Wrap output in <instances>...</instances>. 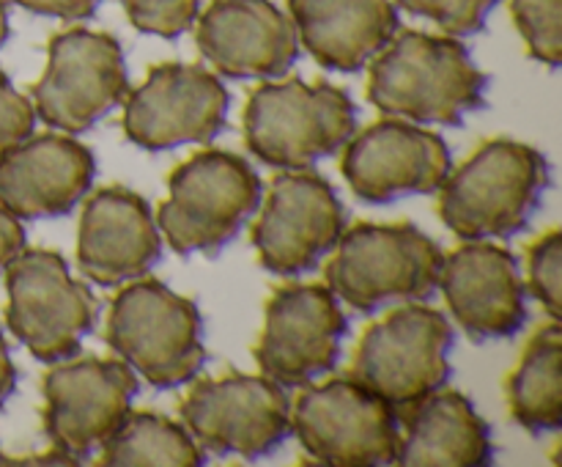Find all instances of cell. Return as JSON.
Here are the masks:
<instances>
[{"mask_svg":"<svg viewBox=\"0 0 562 467\" xmlns=\"http://www.w3.org/2000/svg\"><path fill=\"white\" fill-rule=\"evenodd\" d=\"M488 75L456 36L404 31L368 64V102L412 124L459 126L486 104Z\"/></svg>","mask_w":562,"mask_h":467,"instance_id":"6da1fadb","label":"cell"},{"mask_svg":"<svg viewBox=\"0 0 562 467\" xmlns=\"http://www.w3.org/2000/svg\"><path fill=\"white\" fill-rule=\"evenodd\" d=\"M552 185L549 159L530 143L494 137L450 170L439 187V218L461 242L519 234Z\"/></svg>","mask_w":562,"mask_h":467,"instance_id":"7a4b0ae2","label":"cell"},{"mask_svg":"<svg viewBox=\"0 0 562 467\" xmlns=\"http://www.w3.org/2000/svg\"><path fill=\"white\" fill-rule=\"evenodd\" d=\"M445 253L415 223H357L324 267L327 289L360 313L423 302L439 289Z\"/></svg>","mask_w":562,"mask_h":467,"instance_id":"3957f363","label":"cell"},{"mask_svg":"<svg viewBox=\"0 0 562 467\" xmlns=\"http://www.w3.org/2000/svg\"><path fill=\"white\" fill-rule=\"evenodd\" d=\"M104 341L157 390L181 388L206 366L198 305L146 275L124 283L113 297Z\"/></svg>","mask_w":562,"mask_h":467,"instance_id":"277c9868","label":"cell"},{"mask_svg":"<svg viewBox=\"0 0 562 467\" xmlns=\"http://www.w3.org/2000/svg\"><path fill=\"white\" fill-rule=\"evenodd\" d=\"M357 130V108L333 82L263 80L247 97L245 143L269 168L307 170L340 152Z\"/></svg>","mask_w":562,"mask_h":467,"instance_id":"5b68a950","label":"cell"},{"mask_svg":"<svg viewBox=\"0 0 562 467\" xmlns=\"http://www.w3.org/2000/svg\"><path fill=\"white\" fill-rule=\"evenodd\" d=\"M261 198V176L245 157L203 148L170 174L157 229L179 256L217 253L258 212Z\"/></svg>","mask_w":562,"mask_h":467,"instance_id":"8992f818","label":"cell"},{"mask_svg":"<svg viewBox=\"0 0 562 467\" xmlns=\"http://www.w3.org/2000/svg\"><path fill=\"white\" fill-rule=\"evenodd\" d=\"M453 324L423 302H401L368 324L351 357L349 377L387 401L395 412L445 388L450 379Z\"/></svg>","mask_w":562,"mask_h":467,"instance_id":"52a82bcc","label":"cell"},{"mask_svg":"<svg viewBox=\"0 0 562 467\" xmlns=\"http://www.w3.org/2000/svg\"><path fill=\"white\" fill-rule=\"evenodd\" d=\"M291 432L318 465H395L401 443L398 412L351 377L302 385L291 404Z\"/></svg>","mask_w":562,"mask_h":467,"instance_id":"ba28073f","label":"cell"},{"mask_svg":"<svg viewBox=\"0 0 562 467\" xmlns=\"http://www.w3.org/2000/svg\"><path fill=\"white\" fill-rule=\"evenodd\" d=\"M5 324L38 363L69 360L93 330L99 302L69 275L64 256L47 247L22 251L5 267Z\"/></svg>","mask_w":562,"mask_h":467,"instance_id":"9c48e42d","label":"cell"},{"mask_svg":"<svg viewBox=\"0 0 562 467\" xmlns=\"http://www.w3.org/2000/svg\"><path fill=\"white\" fill-rule=\"evenodd\" d=\"M181 423L203 454L263 459L291 434V401L280 382L250 374L201 379L179 404Z\"/></svg>","mask_w":562,"mask_h":467,"instance_id":"30bf717a","label":"cell"},{"mask_svg":"<svg viewBox=\"0 0 562 467\" xmlns=\"http://www.w3.org/2000/svg\"><path fill=\"white\" fill-rule=\"evenodd\" d=\"M130 93L124 49L110 33H55L47 44V69L31 88L33 110L53 130L77 135L91 130Z\"/></svg>","mask_w":562,"mask_h":467,"instance_id":"8fae6325","label":"cell"},{"mask_svg":"<svg viewBox=\"0 0 562 467\" xmlns=\"http://www.w3.org/2000/svg\"><path fill=\"white\" fill-rule=\"evenodd\" d=\"M346 231V207L322 174L280 170L252 225V247L267 273L300 278L335 251Z\"/></svg>","mask_w":562,"mask_h":467,"instance_id":"7c38bea8","label":"cell"},{"mask_svg":"<svg viewBox=\"0 0 562 467\" xmlns=\"http://www.w3.org/2000/svg\"><path fill=\"white\" fill-rule=\"evenodd\" d=\"M124 135L146 152L212 143L228 121L231 97L217 75L201 64L168 60L124 99Z\"/></svg>","mask_w":562,"mask_h":467,"instance_id":"4fadbf2b","label":"cell"},{"mask_svg":"<svg viewBox=\"0 0 562 467\" xmlns=\"http://www.w3.org/2000/svg\"><path fill=\"white\" fill-rule=\"evenodd\" d=\"M346 333L349 319L327 283H285L267 300L252 355L263 377L283 388H302L335 371Z\"/></svg>","mask_w":562,"mask_h":467,"instance_id":"5bb4252c","label":"cell"},{"mask_svg":"<svg viewBox=\"0 0 562 467\" xmlns=\"http://www.w3.org/2000/svg\"><path fill=\"white\" fill-rule=\"evenodd\" d=\"M44 434L77 462L99 454L140 390L124 360L77 357L49 363L44 374Z\"/></svg>","mask_w":562,"mask_h":467,"instance_id":"9a60e30c","label":"cell"},{"mask_svg":"<svg viewBox=\"0 0 562 467\" xmlns=\"http://www.w3.org/2000/svg\"><path fill=\"white\" fill-rule=\"evenodd\" d=\"M453 170L450 148L437 132L406 119L376 121L344 146L340 174L366 203H393L431 196Z\"/></svg>","mask_w":562,"mask_h":467,"instance_id":"2e32d148","label":"cell"},{"mask_svg":"<svg viewBox=\"0 0 562 467\" xmlns=\"http://www.w3.org/2000/svg\"><path fill=\"white\" fill-rule=\"evenodd\" d=\"M195 42L231 80H278L300 58L294 22L272 0H212L198 14Z\"/></svg>","mask_w":562,"mask_h":467,"instance_id":"e0dca14e","label":"cell"},{"mask_svg":"<svg viewBox=\"0 0 562 467\" xmlns=\"http://www.w3.org/2000/svg\"><path fill=\"white\" fill-rule=\"evenodd\" d=\"M439 289L456 322L472 341H497L527 322V286L519 258L488 240L464 242L445 256Z\"/></svg>","mask_w":562,"mask_h":467,"instance_id":"ac0fdd59","label":"cell"},{"mask_svg":"<svg viewBox=\"0 0 562 467\" xmlns=\"http://www.w3.org/2000/svg\"><path fill=\"white\" fill-rule=\"evenodd\" d=\"M162 258L151 207L135 190L110 185L86 201L77 225V264L102 289L143 278Z\"/></svg>","mask_w":562,"mask_h":467,"instance_id":"d6986e66","label":"cell"},{"mask_svg":"<svg viewBox=\"0 0 562 467\" xmlns=\"http://www.w3.org/2000/svg\"><path fill=\"white\" fill-rule=\"evenodd\" d=\"M97 157L71 135H27L0 154V207L20 220L64 218L88 196Z\"/></svg>","mask_w":562,"mask_h":467,"instance_id":"ffe728a7","label":"cell"},{"mask_svg":"<svg viewBox=\"0 0 562 467\" xmlns=\"http://www.w3.org/2000/svg\"><path fill=\"white\" fill-rule=\"evenodd\" d=\"M302 47L329 71H360L398 33L393 0H289Z\"/></svg>","mask_w":562,"mask_h":467,"instance_id":"44dd1931","label":"cell"},{"mask_svg":"<svg viewBox=\"0 0 562 467\" xmlns=\"http://www.w3.org/2000/svg\"><path fill=\"white\" fill-rule=\"evenodd\" d=\"M401 467H488L494 465L492 426L475 404L453 388H439L426 399L398 410Z\"/></svg>","mask_w":562,"mask_h":467,"instance_id":"7402d4cb","label":"cell"},{"mask_svg":"<svg viewBox=\"0 0 562 467\" xmlns=\"http://www.w3.org/2000/svg\"><path fill=\"white\" fill-rule=\"evenodd\" d=\"M510 418L530 434H554L562 426V330L549 319L525 346L519 366L505 382Z\"/></svg>","mask_w":562,"mask_h":467,"instance_id":"603a6c76","label":"cell"},{"mask_svg":"<svg viewBox=\"0 0 562 467\" xmlns=\"http://www.w3.org/2000/svg\"><path fill=\"white\" fill-rule=\"evenodd\" d=\"M99 454L104 467H198L206 462L184 423L151 410L126 412Z\"/></svg>","mask_w":562,"mask_h":467,"instance_id":"cb8c5ba5","label":"cell"},{"mask_svg":"<svg viewBox=\"0 0 562 467\" xmlns=\"http://www.w3.org/2000/svg\"><path fill=\"white\" fill-rule=\"evenodd\" d=\"M510 11L530 58L558 69L562 64V0H510Z\"/></svg>","mask_w":562,"mask_h":467,"instance_id":"d4e9b609","label":"cell"},{"mask_svg":"<svg viewBox=\"0 0 562 467\" xmlns=\"http://www.w3.org/2000/svg\"><path fill=\"white\" fill-rule=\"evenodd\" d=\"M527 269H530V294L536 297L549 313V319L560 322L562 311V231L552 229L538 236L527 247Z\"/></svg>","mask_w":562,"mask_h":467,"instance_id":"484cf974","label":"cell"},{"mask_svg":"<svg viewBox=\"0 0 562 467\" xmlns=\"http://www.w3.org/2000/svg\"><path fill=\"white\" fill-rule=\"evenodd\" d=\"M398 9L426 16L448 36H475L486 27L488 14L499 0H393Z\"/></svg>","mask_w":562,"mask_h":467,"instance_id":"4316f807","label":"cell"},{"mask_svg":"<svg viewBox=\"0 0 562 467\" xmlns=\"http://www.w3.org/2000/svg\"><path fill=\"white\" fill-rule=\"evenodd\" d=\"M126 16L140 33L179 38L195 25L198 0H121Z\"/></svg>","mask_w":562,"mask_h":467,"instance_id":"83f0119b","label":"cell"},{"mask_svg":"<svg viewBox=\"0 0 562 467\" xmlns=\"http://www.w3.org/2000/svg\"><path fill=\"white\" fill-rule=\"evenodd\" d=\"M36 130V110L27 97H22L14 86H11L9 75L0 69V154L5 148L16 146L33 135Z\"/></svg>","mask_w":562,"mask_h":467,"instance_id":"f1b7e54d","label":"cell"},{"mask_svg":"<svg viewBox=\"0 0 562 467\" xmlns=\"http://www.w3.org/2000/svg\"><path fill=\"white\" fill-rule=\"evenodd\" d=\"M16 5H22L31 14L42 16H58V20H88L93 16V11L99 9L102 0H14Z\"/></svg>","mask_w":562,"mask_h":467,"instance_id":"f546056e","label":"cell"},{"mask_svg":"<svg viewBox=\"0 0 562 467\" xmlns=\"http://www.w3.org/2000/svg\"><path fill=\"white\" fill-rule=\"evenodd\" d=\"M22 251H25V229H22L20 218L0 207V275Z\"/></svg>","mask_w":562,"mask_h":467,"instance_id":"4dcf8cb0","label":"cell"},{"mask_svg":"<svg viewBox=\"0 0 562 467\" xmlns=\"http://www.w3.org/2000/svg\"><path fill=\"white\" fill-rule=\"evenodd\" d=\"M14 388H16V368L14 363H11L9 344H5L3 338V330H0V410H3V404L9 401V396L14 393Z\"/></svg>","mask_w":562,"mask_h":467,"instance_id":"1f68e13d","label":"cell"},{"mask_svg":"<svg viewBox=\"0 0 562 467\" xmlns=\"http://www.w3.org/2000/svg\"><path fill=\"white\" fill-rule=\"evenodd\" d=\"M5 38H9V5L0 0V47L5 44Z\"/></svg>","mask_w":562,"mask_h":467,"instance_id":"d6a6232c","label":"cell"},{"mask_svg":"<svg viewBox=\"0 0 562 467\" xmlns=\"http://www.w3.org/2000/svg\"><path fill=\"white\" fill-rule=\"evenodd\" d=\"M0 465H9V459L3 456V451H0Z\"/></svg>","mask_w":562,"mask_h":467,"instance_id":"836d02e7","label":"cell"}]
</instances>
